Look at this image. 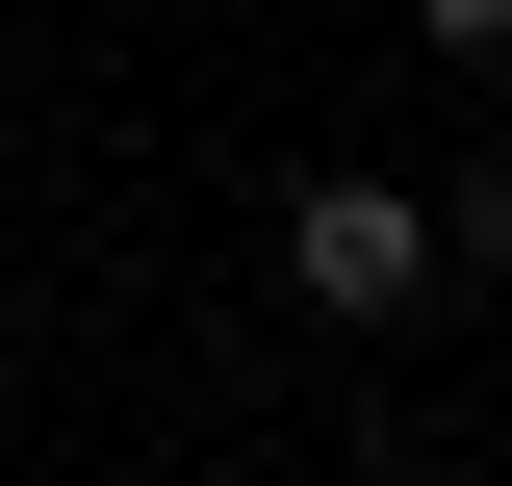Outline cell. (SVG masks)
Instances as JSON below:
<instances>
[{
	"mask_svg": "<svg viewBox=\"0 0 512 486\" xmlns=\"http://www.w3.org/2000/svg\"><path fill=\"white\" fill-rule=\"evenodd\" d=\"M282 282H308L333 333L436 307V180H282Z\"/></svg>",
	"mask_w": 512,
	"mask_h": 486,
	"instance_id": "1",
	"label": "cell"
},
{
	"mask_svg": "<svg viewBox=\"0 0 512 486\" xmlns=\"http://www.w3.org/2000/svg\"><path fill=\"white\" fill-rule=\"evenodd\" d=\"M410 52H512V0H410Z\"/></svg>",
	"mask_w": 512,
	"mask_h": 486,
	"instance_id": "2",
	"label": "cell"
}]
</instances>
